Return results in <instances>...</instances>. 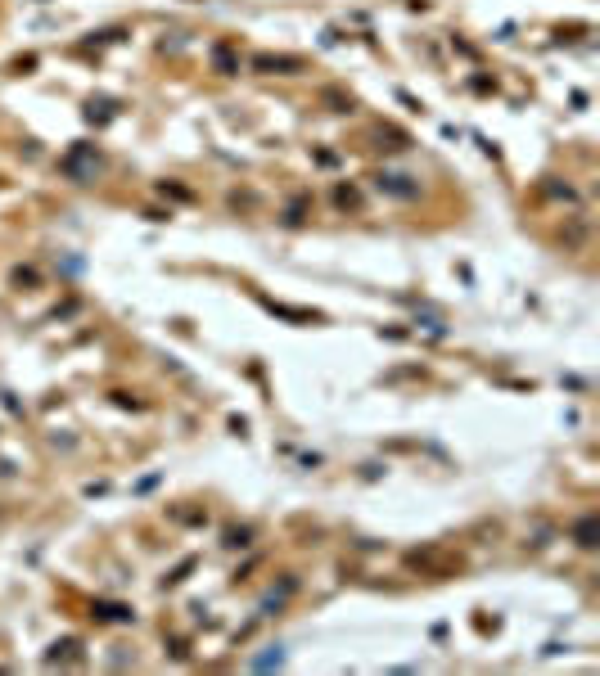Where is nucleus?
Instances as JSON below:
<instances>
[{"mask_svg":"<svg viewBox=\"0 0 600 676\" xmlns=\"http://www.w3.org/2000/svg\"><path fill=\"white\" fill-rule=\"evenodd\" d=\"M596 537H600V518H596V514H587L578 527H573V541H578L582 550H591V546H596Z\"/></svg>","mask_w":600,"mask_h":676,"instance_id":"3","label":"nucleus"},{"mask_svg":"<svg viewBox=\"0 0 600 676\" xmlns=\"http://www.w3.org/2000/svg\"><path fill=\"white\" fill-rule=\"evenodd\" d=\"M90 167H99V158H90ZM64 172L68 176H86V149H77L73 158H64Z\"/></svg>","mask_w":600,"mask_h":676,"instance_id":"4","label":"nucleus"},{"mask_svg":"<svg viewBox=\"0 0 600 676\" xmlns=\"http://www.w3.org/2000/svg\"><path fill=\"white\" fill-rule=\"evenodd\" d=\"M226 546H249V527H240V532H226Z\"/></svg>","mask_w":600,"mask_h":676,"instance_id":"6","label":"nucleus"},{"mask_svg":"<svg viewBox=\"0 0 600 676\" xmlns=\"http://www.w3.org/2000/svg\"><path fill=\"white\" fill-rule=\"evenodd\" d=\"M212 59H217V68H221V73H235V59H230V50H226V45H217V50H212Z\"/></svg>","mask_w":600,"mask_h":676,"instance_id":"5","label":"nucleus"},{"mask_svg":"<svg viewBox=\"0 0 600 676\" xmlns=\"http://www.w3.org/2000/svg\"><path fill=\"white\" fill-rule=\"evenodd\" d=\"M375 185H379L384 194H397V199H415V194H420V185H415L411 176H388V172H379V176H375Z\"/></svg>","mask_w":600,"mask_h":676,"instance_id":"1","label":"nucleus"},{"mask_svg":"<svg viewBox=\"0 0 600 676\" xmlns=\"http://www.w3.org/2000/svg\"><path fill=\"white\" fill-rule=\"evenodd\" d=\"M253 68H258V73H298V59H284V54H258V59H253Z\"/></svg>","mask_w":600,"mask_h":676,"instance_id":"2","label":"nucleus"},{"mask_svg":"<svg viewBox=\"0 0 600 676\" xmlns=\"http://www.w3.org/2000/svg\"><path fill=\"white\" fill-rule=\"evenodd\" d=\"M334 199H338V208H357V194L352 190H334Z\"/></svg>","mask_w":600,"mask_h":676,"instance_id":"7","label":"nucleus"}]
</instances>
